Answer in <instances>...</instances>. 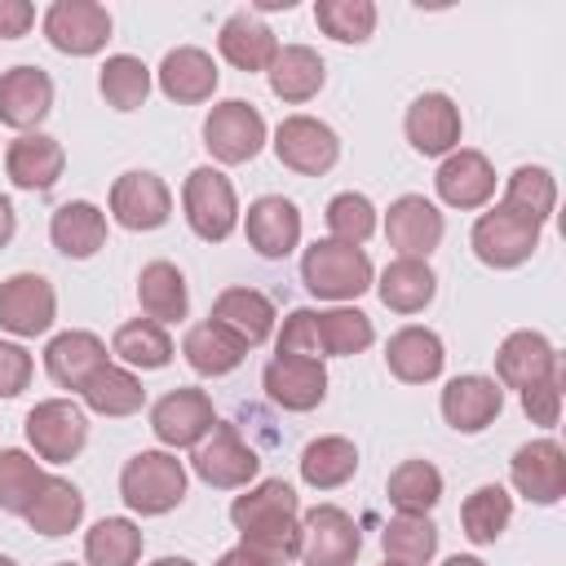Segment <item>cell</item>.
Wrapping results in <instances>:
<instances>
[{
  "mask_svg": "<svg viewBox=\"0 0 566 566\" xmlns=\"http://www.w3.org/2000/svg\"><path fill=\"white\" fill-rule=\"evenodd\" d=\"M230 522L239 531V548L265 566H287L301 548V500L283 478L243 486L230 504Z\"/></svg>",
  "mask_w": 566,
  "mask_h": 566,
  "instance_id": "6da1fadb",
  "label": "cell"
},
{
  "mask_svg": "<svg viewBox=\"0 0 566 566\" xmlns=\"http://www.w3.org/2000/svg\"><path fill=\"white\" fill-rule=\"evenodd\" d=\"M301 283L310 296L345 305V301H358L376 283V270L363 248H349L336 239H314L301 256Z\"/></svg>",
  "mask_w": 566,
  "mask_h": 566,
  "instance_id": "7a4b0ae2",
  "label": "cell"
},
{
  "mask_svg": "<svg viewBox=\"0 0 566 566\" xmlns=\"http://www.w3.org/2000/svg\"><path fill=\"white\" fill-rule=\"evenodd\" d=\"M119 495L142 517H164L186 500V464L172 451H137L119 469Z\"/></svg>",
  "mask_w": 566,
  "mask_h": 566,
  "instance_id": "3957f363",
  "label": "cell"
},
{
  "mask_svg": "<svg viewBox=\"0 0 566 566\" xmlns=\"http://www.w3.org/2000/svg\"><path fill=\"white\" fill-rule=\"evenodd\" d=\"M181 208H186V226L203 243H221L239 226V195H234L230 177L212 164L190 168V177L181 186Z\"/></svg>",
  "mask_w": 566,
  "mask_h": 566,
  "instance_id": "277c9868",
  "label": "cell"
},
{
  "mask_svg": "<svg viewBox=\"0 0 566 566\" xmlns=\"http://www.w3.org/2000/svg\"><path fill=\"white\" fill-rule=\"evenodd\" d=\"M539 230H544V226H535V221L517 217L513 208L495 203L491 212H482V217L473 221L469 243H473V256H478L482 265H491V270H517V265H526V261L535 256Z\"/></svg>",
  "mask_w": 566,
  "mask_h": 566,
  "instance_id": "5b68a950",
  "label": "cell"
},
{
  "mask_svg": "<svg viewBox=\"0 0 566 566\" xmlns=\"http://www.w3.org/2000/svg\"><path fill=\"white\" fill-rule=\"evenodd\" d=\"M203 146L217 164H248L265 146V115L243 97H226L203 115Z\"/></svg>",
  "mask_w": 566,
  "mask_h": 566,
  "instance_id": "8992f818",
  "label": "cell"
},
{
  "mask_svg": "<svg viewBox=\"0 0 566 566\" xmlns=\"http://www.w3.org/2000/svg\"><path fill=\"white\" fill-rule=\"evenodd\" d=\"M363 553V531L340 504H314L301 513V548L305 566H354Z\"/></svg>",
  "mask_w": 566,
  "mask_h": 566,
  "instance_id": "52a82bcc",
  "label": "cell"
},
{
  "mask_svg": "<svg viewBox=\"0 0 566 566\" xmlns=\"http://www.w3.org/2000/svg\"><path fill=\"white\" fill-rule=\"evenodd\" d=\"M40 27H44V40L66 57H93L111 40V13L97 0H53Z\"/></svg>",
  "mask_w": 566,
  "mask_h": 566,
  "instance_id": "ba28073f",
  "label": "cell"
},
{
  "mask_svg": "<svg viewBox=\"0 0 566 566\" xmlns=\"http://www.w3.org/2000/svg\"><path fill=\"white\" fill-rule=\"evenodd\" d=\"M27 442L40 460H53V464H66L84 451L88 442V416L80 402L71 398H44L27 411Z\"/></svg>",
  "mask_w": 566,
  "mask_h": 566,
  "instance_id": "9c48e42d",
  "label": "cell"
},
{
  "mask_svg": "<svg viewBox=\"0 0 566 566\" xmlns=\"http://www.w3.org/2000/svg\"><path fill=\"white\" fill-rule=\"evenodd\" d=\"M190 469L199 473V482H208V486H217V491H243V486L261 473V455L239 438L234 424L217 420L212 433L195 447Z\"/></svg>",
  "mask_w": 566,
  "mask_h": 566,
  "instance_id": "30bf717a",
  "label": "cell"
},
{
  "mask_svg": "<svg viewBox=\"0 0 566 566\" xmlns=\"http://www.w3.org/2000/svg\"><path fill=\"white\" fill-rule=\"evenodd\" d=\"M274 155L283 168L301 172V177H323L336 159H340V137L332 124L314 119V115H287L274 128Z\"/></svg>",
  "mask_w": 566,
  "mask_h": 566,
  "instance_id": "8fae6325",
  "label": "cell"
},
{
  "mask_svg": "<svg viewBox=\"0 0 566 566\" xmlns=\"http://www.w3.org/2000/svg\"><path fill=\"white\" fill-rule=\"evenodd\" d=\"M111 217L124 230H159L172 217V190L150 168H128L111 181Z\"/></svg>",
  "mask_w": 566,
  "mask_h": 566,
  "instance_id": "7c38bea8",
  "label": "cell"
},
{
  "mask_svg": "<svg viewBox=\"0 0 566 566\" xmlns=\"http://www.w3.org/2000/svg\"><path fill=\"white\" fill-rule=\"evenodd\" d=\"M217 424V411H212V398L203 389H190V385H177L168 389L155 407H150V433L181 451V447H199Z\"/></svg>",
  "mask_w": 566,
  "mask_h": 566,
  "instance_id": "4fadbf2b",
  "label": "cell"
},
{
  "mask_svg": "<svg viewBox=\"0 0 566 566\" xmlns=\"http://www.w3.org/2000/svg\"><path fill=\"white\" fill-rule=\"evenodd\" d=\"M57 318V292L44 274H9L0 283V327L9 336H44Z\"/></svg>",
  "mask_w": 566,
  "mask_h": 566,
  "instance_id": "5bb4252c",
  "label": "cell"
},
{
  "mask_svg": "<svg viewBox=\"0 0 566 566\" xmlns=\"http://www.w3.org/2000/svg\"><path fill=\"white\" fill-rule=\"evenodd\" d=\"M509 482L531 504H557L566 495V451L557 438H531L509 460Z\"/></svg>",
  "mask_w": 566,
  "mask_h": 566,
  "instance_id": "9a60e30c",
  "label": "cell"
},
{
  "mask_svg": "<svg viewBox=\"0 0 566 566\" xmlns=\"http://www.w3.org/2000/svg\"><path fill=\"white\" fill-rule=\"evenodd\" d=\"M402 133H407L416 155L447 159L460 146L464 119H460V106L447 93H420V97H411V106L402 115Z\"/></svg>",
  "mask_w": 566,
  "mask_h": 566,
  "instance_id": "2e32d148",
  "label": "cell"
},
{
  "mask_svg": "<svg viewBox=\"0 0 566 566\" xmlns=\"http://www.w3.org/2000/svg\"><path fill=\"white\" fill-rule=\"evenodd\" d=\"M261 389L283 411H314L327 398V367H323V358L274 354L261 371Z\"/></svg>",
  "mask_w": 566,
  "mask_h": 566,
  "instance_id": "e0dca14e",
  "label": "cell"
},
{
  "mask_svg": "<svg viewBox=\"0 0 566 566\" xmlns=\"http://www.w3.org/2000/svg\"><path fill=\"white\" fill-rule=\"evenodd\" d=\"M562 367H557V349H553V340L544 336V332H531V327H522V332H509L504 340H500V349H495V385L500 389H531V385H539V380H548V376H557Z\"/></svg>",
  "mask_w": 566,
  "mask_h": 566,
  "instance_id": "ac0fdd59",
  "label": "cell"
},
{
  "mask_svg": "<svg viewBox=\"0 0 566 566\" xmlns=\"http://www.w3.org/2000/svg\"><path fill=\"white\" fill-rule=\"evenodd\" d=\"M442 420L455 429V433H482L500 411H504V389L495 385V376H482V371H464V376H451L442 385Z\"/></svg>",
  "mask_w": 566,
  "mask_h": 566,
  "instance_id": "d6986e66",
  "label": "cell"
},
{
  "mask_svg": "<svg viewBox=\"0 0 566 566\" xmlns=\"http://www.w3.org/2000/svg\"><path fill=\"white\" fill-rule=\"evenodd\" d=\"M442 234H447V221H442L438 203H429L424 195H398L385 212V239H389V248H398V256L429 261V252H438Z\"/></svg>",
  "mask_w": 566,
  "mask_h": 566,
  "instance_id": "ffe728a7",
  "label": "cell"
},
{
  "mask_svg": "<svg viewBox=\"0 0 566 566\" xmlns=\"http://www.w3.org/2000/svg\"><path fill=\"white\" fill-rule=\"evenodd\" d=\"M53 111V80L40 66H9L0 71V124L18 133H40V124Z\"/></svg>",
  "mask_w": 566,
  "mask_h": 566,
  "instance_id": "44dd1931",
  "label": "cell"
},
{
  "mask_svg": "<svg viewBox=\"0 0 566 566\" xmlns=\"http://www.w3.org/2000/svg\"><path fill=\"white\" fill-rule=\"evenodd\" d=\"M62 168H66V150L49 133H22L4 146V172L18 190L44 195L62 181Z\"/></svg>",
  "mask_w": 566,
  "mask_h": 566,
  "instance_id": "7402d4cb",
  "label": "cell"
},
{
  "mask_svg": "<svg viewBox=\"0 0 566 566\" xmlns=\"http://www.w3.org/2000/svg\"><path fill=\"white\" fill-rule=\"evenodd\" d=\"M438 199L447 208H460V212H473L482 208L491 195H495V168L482 150H469V146H455L442 164H438Z\"/></svg>",
  "mask_w": 566,
  "mask_h": 566,
  "instance_id": "603a6c76",
  "label": "cell"
},
{
  "mask_svg": "<svg viewBox=\"0 0 566 566\" xmlns=\"http://www.w3.org/2000/svg\"><path fill=\"white\" fill-rule=\"evenodd\" d=\"M243 234L248 243L256 248V256L265 261H283L287 252H296L301 243V208L283 195H261L248 203V217H243Z\"/></svg>",
  "mask_w": 566,
  "mask_h": 566,
  "instance_id": "cb8c5ba5",
  "label": "cell"
},
{
  "mask_svg": "<svg viewBox=\"0 0 566 566\" xmlns=\"http://www.w3.org/2000/svg\"><path fill=\"white\" fill-rule=\"evenodd\" d=\"M155 80H159V93H164L168 102H177V106H199V102H208V97L217 93L221 71H217L212 53H203V49H195V44H177V49L164 53Z\"/></svg>",
  "mask_w": 566,
  "mask_h": 566,
  "instance_id": "d4e9b609",
  "label": "cell"
},
{
  "mask_svg": "<svg viewBox=\"0 0 566 566\" xmlns=\"http://www.w3.org/2000/svg\"><path fill=\"white\" fill-rule=\"evenodd\" d=\"M442 363H447V349H442V336L433 327L407 323V327H398L385 340V367L402 385H429V380H438L442 376Z\"/></svg>",
  "mask_w": 566,
  "mask_h": 566,
  "instance_id": "484cf974",
  "label": "cell"
},
{
  "mask_svg": "<svg viewBox=\"0 0 566 566\" xmlns=\"http://www.w3.org/2000/svg\"><path fill=\"white\" fill-rule=\"evenodd\" d=\"M208 318H212L221 332H230L243 349H256V345L270 340L279 314H274V301H270L265 292H256V287H226V292H217Z\"/></svg>",
  "mask_w": 566,
  "mask_h": 566,
  "instance_id": "4316f807",
  "label": "cell"
},
{
  "mask_svg": "<svg viewBox=\"0 0 566 566\" xmlns=\"http://www.w3.org/2000/svg\"><path fill=\"white\" fill-rule=\"evenodd\" d=\"M106 363H111L106 340L93 336V332H80V327L57 332V336L44 345V371H49V380H53L57 389H84L88 376L102 371Z\"/></svg>",
  "mask_w": 566,
  "mask_h": 566,
  "instance_id": "83f0119b",
  "label": "cell"
},
{
  "mask_svg": "<svg viewBox=\"0 0 566 566\" xmlns=\"http://www.w3.org/2000/svg\"><path fill=\"white\" fill-rule=\"evenodd\" d=\"M22 517H27V526H31L35 535L62 539V535H71V531L84 522V495H80V486H75L71 478L44 473V482H40V491H35V500L27 504Z\"/></svg>",
  "mask_w": 566,
  "mask_h": 566,
  "instance_id": "f1b7e54d",
  "label": "cell"
},
{
  "mask_svg": "<svg viewBox=\"0 0 566 566\" xmlns=\"http://www.w3.org/2000/svg\"><path fill=\"white\" fill-rule=\"evenodd\" d=\"M265 75H270V93L279 102L301 106V102L318 97V88L327 80V66H323V57L310 44H279V53L265 66Z\"/></svg>",
  "mask_w": 566,
  "mask_h": 566,
  "instance_id": "f546056e",
  "label": "cell"
},
{
  "mask_svg": "<svg viewBox=\"0 0 566 566\" xmlns=\"http://www.w3.org/2000/svg\"><path fill=\"white\" fill-rule=\"evenodd\" d=\"M49 239H53V248H57L62 256L88 261V256H97L102 243H106V212H102L97 203H88V199H71V203H62V208L49 217Z\"/></svg>",
  "mask_w": 566,
  "mask_h": 566,
  "instance_id": "4dcf8cb0",
  "label": "cell"
},
{
  "mask_svg": "<svg viewBox=\"0 0 566 566\" xmlns=\"http://www.w3.org/2000/svg\"><path fill=\"white\" fill-rule=\"evenodd\" d=\"M371 287L380 292L385 310H394V314H420L438 296V274L420 256H394Z\"/></svg>",
  "mask_w": 566,
  "mask_h": 566,
  "instance_id": "1f68e13d",
  "label": "cell"
},
{
  "mask_svg": "<svg viewBox=\"0 0 566 566\" xmlns=\"http://www.w3.org/2000/svg\"><path fill=\"white\" fill-rule=\"evenodd\" d=\"M217 49H221V57L234 66V71H265L270 62H274V53H279V40H274V31L256 18V13H230L226 22H221V31H217Z\"/></svg>",
  "mask_w": 566,
  "mask_h": 566,
  "instance_id": "d6a6232c",
  "label": "cell"
},
{
  "mask_svg": "<svg viewBox=\"0 0 566 566\" xmlns=\"http://www.w3.org/2000/svg\"><path fill=\"white\" fill-rule=\"evenodd\" d=\"M137 305L150 323H181L186 310H190V292H186V279L172 261H150L142 265L137 274Z\"/></svg>",
  "mask_w": 566,
  "mask_h": 566,
  "instance_id": "836d02e7",
  "label": "cell"
},
{
  "mask_svg": "<svg viewBox=\"0 0 566 566\" xmlns=\"http://www.w3.org/2000/svg\"><path fill=\"white\" fill-rule=\"evenodd\" d=\"M296 469H301V482L305 486L336 491V486H345L358 473V447L349 438H340V433H323V438L305 442Z\"/></svg>",
  "mask_w": 566,
  "mask_h": 566,
  "instance_id": "e575fe53",
  "label": "cell"
},
{
  "mask_svg": "<svg viewBox=\"0 0 566 566\" xmlns=\"http://www.w3.org/2000/svg\"><path fill=\"white\" fill-rule=\"evenodd\" d=\"M111 354H115L119 363H128V367L159 371V367L172 363L177 349H172V336H168L159 323H150V318H128V323L115 327V336H111Z\"/></svg>",
  "mask_w": 566,
  "mask_h": 566,
  "instance_id": "d590c367",
  "label": "cell"
},
{
  "mask_svg": "<svg viewBox=\"0 0 566 566\" xmlns=\"http://www.w3.org/2000/svg\"><path fill=\"white\" fill-rule=\"evenodd\" d=\"M181 354H186V363H190L199 376H230V371L248 358V349H243L230 332H221L212 318L195 323V327L181 336Z\"/></svg>",
  "mask_w": 566,
  "mask_h": 566,
  "instance_id": "8d00e7d4",
  "label": "cell"
},
{
  "mask_svg": "<svg viewBox=\"0 0 566 566\" xmlns=\"http://www.w3.org/2000/svg\"><path fill=\"white\" fill-rule=\"evenodd\" d=\"M513 522V495L500 482H482L460 504V526L473 544H495Z\"/></svg>",
  "mask_w": 566,
  "mask_h": 566,
  "instance_id": "74e56055",
  "label": "cell"
},
{
  "mask_svg": "<svg viewBox=\"0 0 566 566\" xmlns=\"http://www.w3.org/2000/svg\"><path fill=\"white\" fill-rule=\"evenodd\" d=\"M318 323V349L323 358H354L376 340V327L363 310L354 305H332V310H314Z\"/></svg>",
  "mask_w": 566,
  "mask_h": 566,
  "instance_id": "f35d334b",
  "label": "cell"
},
{
  "mask_svg": "<svg viewBox=\"0 0 566 566\" xmlns=\"http://www.w3.org/2000/svg\"><path fill=\"white\" fill-rule=\"evenodd\" d=\"M80 394H84V407H88V411L111 416V420L133 416V411H142V402H146L142 380H137L128 367H115V363H106L102 371H93Z\"/></svg>",
  "mask_w": 566,
  "mask_h": 566,
  "instance_id": "ab89813d",
  "label": "cell"
},
{
  "mask_svg": "<svg viewBox=\"0 0 566 566\" xmlns=\"http://www.w3.org/2000/svg\"><path fill=\"white\" fill-rule=\"evenodd\" d=\"M380 548H385V562L429 566L433 553H438V526L429 522V513H398V517L385 522Z\"/></svg>",
  "mask_w": 566,
  "mask_h": 566,
  "instance_id": "60d3db41",
  "label": "cell"
},
{
  "mask_svg": "<svg viewBox=\"0 0 566 566\" xmlns=\"http://www.w3.org/2000/svg\"><path fill=\"white\" fill-rule=\"evenodd\" d=\"M142 544L146 539L133 517H102L84 535V566H137Z\"/></svg>",
  "mask_w": 566,
  "mask_h": 566,
  "instance_id": "b9f144b4",
  "label": "cell"
},
{
  "mask_svg": "<svg viewBox=\"0 0 566 566\" xmlns=\"http://www.w3.org/2000/svg\"><path fill=\"white\" fill-rule=\"evenodd\" d=\"M504 208H513L517 217L544 226L553 217V208H557V181H553V172L544 164L513 168L509 181H504Z\"/></svg>",
  "mask_w": 566,
  "mask_h": 566,
  "instance_id": "7bdbcfd3",
  "label": "cell"
},
{
  "mask_svg": "<svg viewBox=\"0 0 566 566\" xmlns=\"http://www.w3.org/2000/svg\"><path fill=\"white\" fill-rule=\"evenodd\" d=\"M97 88H102L106 106H115V111H137V106H146V97H150V66H146L142 57H133V53H111V57L102 62Z\"/></svg>",
  "mask_w": 566,
  "mask_h": 566,
  "instance_id": "ee69618b",
  "label": "cell"
},
{
  "mask_svg": "<svg viewBox=\"0 0 566 566\" xmlns=\"http://www.w3.org/2000/svg\"><path fill=\"white\" fill-rule=\"evenodd\" d=\"M385 495L398 513H429L438 500H442V473L429 464V460H402L389 482H385Z\"/></svg>",
  "mask_w": 566,
  "mask_h": 566,
  "instance_id": "f6af8a7d",
  "label": "cell"
},
{
  "mask_svg": "<svg viewBox=\"0 0 566 566\" xmlns=\"http://www.w3.org/2000/svg\"><path fill=\"white\" fill-rule=\"evenodd\" d=\"M323 221H327V239L363 248L376 234V203L367 195H358V190H340V195L327 199Z\"/></svg>",
  "mask_w": 566,
  "mask_h": 566,
  "instance_id": "bcb514c9",
  "label": "cell"
},
{
  "mask_svg": "<svg viewBox=\"0 0 566 566\" xmlns=\"http://www.w3.org/2000/svg\"><path fill=\"white\" fill-rule=\"evenodd\" d=\"M314 22L336 44H363L376 31V4L371 0H318Z\"/></svg>",
  "mask_w": 566,
  "mask_h": 566,
  "instance_id": "7dc6e473",
  "label": "cell"
},
{
  "mask_svg": "<svg viewBox=\"0 0 566 566\" xmlns=\"http://www.w3.org/2000/svg\"><path fill=\"white\" fill-rule=\"evenodd\" d=\"M40 482H44V469H40L35 455H27L18 447L0 451V513H18L22 517L27 504L35 500V491H40Z\"/></svg>",
  "mask_w": 566,
  "mask_h": 566,
  "instance_id": "c3c4849f",
  "label": "cell"
},
{
  "mask_svg": "<svg viewBox=\"0 0 566 566\" xmlns=\"http://www.w3.org/2000/svg\"><path fill=\"white\" fill-rule=\"evenodd\" d=\"M279 354H296V358H323L318 349V323H314V310H292L279 327Z\"/></svg>",
  "mask_w": 566,
  "mask_h": 566,
  "instance_id": "681fc988",
  "label": "cell"
},
{
  "mask_svg": "<svg viewBox=\"0 0 566 566\" xmlns=\"http://www.w3.org/2000/svg\"><path fill=\"white\" fill-rule=\"evenodd\" d=\"M522 411L531 416V424L553 429L557 416H562V371L539 380V385H531V389H522Z\"/></svg>",
  "mask_w": 566,
  "mask_h": 566,
  "instance_id": "f907efd6",
  "label": "cell"
},
{
  "mask_svg": "<svg viewBox=\"0 0 566 566\" xmlns=\"http://www.w3.org/2000/svg\"><path fill=\"white\" fill-rule=\"evenodd\" d=\"M35 376V358L18 340H0V398H18Z\"/></svg>",
  "mask_w": 566,
  "mask_h": 566,
  "instance_id": "816d5d0a",
  "label": "cell"
},
{
  "mask_svg": "<svg viewBox=\"0 0 566 566\" xmlns=\"http://www.w3.org/2000/svg\"><path fill=\"white\" fill-rule=\"evenodd\" d=\"M31 22H35V4H27V0H0V40L27 35Z\"/></svg>",
  "mask_w": 566,
  "mask_h": 566,
  "instance_id": "f5cc1de1",
  "label": "cell"
},
{
  "mask_svg": "<svg viewBox=\"0 0 566 566\" xmlns=\"http://www.w3.org/2000/svg\"><path fill=\"white\" fill-rule=\"evenodd\" d=\"M13 230H18V212H13V203L0 195V248L13 239Z\"/></svg>",
  "mask_w": 566,
  "mask_h": 566,
  "instance_id": "db71d44e",
  "label": "cell"
},
{
  "mask_svg": "<svg viewBox=\"0 0 566 566\" xmlns=\"http://www.w3.org/2000/svg\"><path fill=\"white\" fill-rule=\"evenodd\" d=\"M212 566H265V562H256L248 548H230V553H221Z\"/></svg>",
  "mask_w": 566,
  "mask_h": 566,
  "instance_id": "11a10c76",
  "label": "cell"
},
{
  "mask_svg": "<svg viewBox=\"0 0 566 566\" xmlns=\"http://www.w3.org/2000/svg\"><path fill=\"white\" fill-rule=\"evenodd\" d=\"M442 566H486L482 557H473V553H455V557H447Z\"/></svg>",
  "mask_w": 566,
  "mask_h": 566,
  "instance_id": "9f6ffc18",
  "label": "cell"
},
{
  "mask_svg": "<svg viewBox=\"0 0 566 566\" xmlns=\"http://www.w3.org/2000/svg\"><path fill=\"white\" fill-rule=\"evenodd\" d=\"M150 566H195L190 557H159V562H150Z\"/></svg>",
  "mask_w": 566,
  "mask_h": 566,
  "instance_id": "6f0895ef",
  "label": "cell"
},
{
  "mask_svg": "<svg viewBox=\"0 0 566 566\" xmlns=\"http://www.w3.org/2000/svg\"><path fill=\"white\" fill-rule=\"evenodd\" d=\"M0 566H18V562H13V557H4V553H0Z\"/></svg>",
  "mask_w": 566,
  "mask_h": 566,
  "instance_id": "680465c9",
  "label": "cell"
},
{
  "mask_svg": "<svg viewBox=\"0 0 566 566\" xmlns=\"http://www.w3.org/2000/svg\"><path fill=\"white\" fill-rule=\"evenodd\" d=\"M53 566H80V562H53Z\"/></svg>",
  "mask_w": 566,
  "mask_h": 566,
  "instance_id": "91938a15",
  "label": "cell"
},
{
  "mask_svg": "<svg viewBox=\"0 0 566 566\" xmlns=\"http://www.w3.org/2000/svg\"><path fill=\"white\" fill-rule=\"evenodd\" d=\"M380 566H402V562H380Z\"/></svg>",
  "mask_w": 566,
  "mask_h": 566,
  "instance_id": "94428289",
  "label": "cell"
}]
</instances>
